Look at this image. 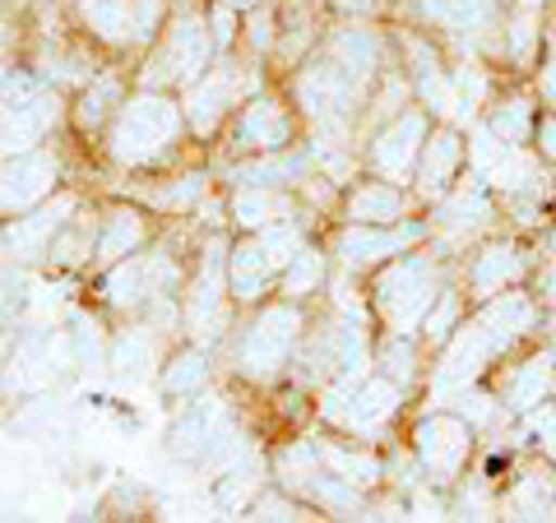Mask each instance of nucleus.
<instances>
[{
  "label": "nucleus",
  "mask_w": 556,
  "mask_h": 523,
  "mask_svg": "<svg viewBox=\"0 0 556 523\" xmlns=\"http://www.w3.org/2000/svg\"><path fill=\"white\" fill-rule=\"evenodd\" d=\"M177 107L163 98H135L126 112H121V126L112 135V149L121 163H149L153 153H163L177 135Z\"/></svg>",
  "instance_id": "1"
},
{
  "label": "nucleus",
  "mask_w": 556,
  "mask_h": 523,
  "mask_svg": "<svg viewBox=\"0 0 556 523\" xmlns=\"http://www.w3.org/2000/svg\"><path fill=\"white\" fill-rule=\"evenodd\" d=\"M208 61V38H204V20L186 14V20L172 24L167 33V51L163 61L149 69V84H163V79H195Z\"/></svg>",
  "instance_id": "2"
},
{
  "label": "nucleus",
  "mask_w": 556,
  "mask_h": 523,
  "mask_svg": "<svg viewBox=\"0 0 556 523\" xmlns=\"http://www.w3.org/2000/svg\"><path fill=\"white\" fill-rule=\"evenodd\" d=\"M51 181H56V158L24 149L20 163H10L5 171H0V208H5V214H14V208L38 204L47 190H51Z\"/></svg>",
  "instance_id": "3"
},
{
  "label": "nucleus",
  "mask_w": 556,
  "mask_h": 523,
  "mask_svg": "<svg viewBox=\"0 0 556 523\" xmlns=\"http://www.w3.org/2000/svg\"><path fill=\"white\" fill-rule=\"evenodd\" d=\"M292 329H298V316H292V310H269V316L247 334V343H241V366H247L251 375L274 371L292 343Z\"/></svg>",
  "instance_id": "4"
},
{
  "label": "nucleus",
  "mask_w": 556,
  "mask_h": 523,
  "mask_svg": "<svg viewBox=\"0 0 556 523\" xmlns=\"http://www.w3.org/2000/svg\"><path fill=\"white\" fill-rule=\"evenodd\" d=\"M427 273L422 265H404V269H394L386 283H380V302H386V310L399 320V324H413V316L427 306Z\"/></svg>",
  "instance_id": "5"
},
{
  "label": "nucleus",
  "mask_w": 556,
  "mask_h": 523,
  "mask_svg": "<svg viewBox=\"0 0 556 523\" xmlns=\"http://www.w3.org/2000/svg\"><path fill=\"white\" fill-rule=\"evenodd\" d=\"M163 273H172L163 259H130V265H121V269L112 273L108 292H112V302H116V306H130V302H139V296L159 292Z\"/></svg>",
  "instance_id": "6"
},
{
  "label": "nucleus",
  "mask_w": 556,
  "mask_h": 523,
  "mask_svg": "<svg viewBox=\"0 0 556 523\" xmlns=\"http://www.w3.org/2000/svg\"><path fill=\"white\" fill-rule=\"evenodd\" d=\"M218 255H223V246L208 251V265H204V278H200L195 306H190V324H195L200 339H214L218 324H223V310H218Z\"/></svg>",
  "instance_id": "7"
},
{
  "label": "nucleus",
  "mask_w": 556,
  "mask_h": 523,
  "mask_svg": "<svg viewBox=\"0 0 556 523\" xmlns=\"http://www.w3.org/2000/svg\"><path fill=\"white\" fill-rule=\"evenodd\" d=\"M237 93V84H232V75L228 69H218V75H208L195 93H190V126L195 130H214V120H218V112L228 107V98Z\"/></svg>",
  "instance_id": "8"
},
{
  "label": "nucleus",
  "mask_w": 556,
  "mask_h": 523,
  "mask_svg": "<svg viewBox=\"0 0 556 523\" xmlns=\"http://www.w3.org/2000/svg\"><path fill=\"white\" fill-rule=\"evenodd\" d=\"M79 10L102 38H112V42L135 38V5L130 0H79Z\"/></svg>",
  "instance_id": "9"
},
{
  "label": "nucleus",
  "mask_w": 556,
  "mask_h": 523,
  "mask_svg": "<svg viewBox=\"0 0 556 523\" xmlns=\"http://www.w3.org/2000/svg\"><path fill=\"white\" fill-rule=\"evenodd\" d=\"M302 102L311 107V116L334 120V112L348 107V84L334 75V69H311L302 79Z\"/></svg>",
  "instance_id": "10"
},
{
  "label": "nucleus",
  "mask_w": 556,
  "mask_h": 523,
  "mask_svg": "<svg viewBox=\"0 0 556 523\" xmlns=\"http://www.w3.org/2000/svg\"><path fill=\"white\" fill-rule=\"evenodd\" d=\"M237 139H247V144H255V149H278L288 139V120L278 107H269V102H255V107L241 116Z\"/></svg>",
  "instance_id": "11"
},
{
  "label": "nucleus",
  "mask_w": 556,
  "mask_h": 523,
  "mask_svg": "<svg viewBox=\"0 0 556 523\" xmlns=\"http://www.w3.org/2000/svg\"><path fill=\"white\" fill-rule=\"evenodd\" d=\"M269 269H274V259L265 255V246H241L232 255V288H237V296H260L265 292Z\"/></svg>",
  "instance_id": "12"
},
{
  "label": "nucleus",
  "mask_w": 556,
  "mask_h": 523,
  "mask_svg": "<svg viewBox=\"0 0 556 523\" xmlns=\"http://www.w3.org/2000/svg\"><path fill=\"white\" fill-rule=\"evenodd\" d=\"M417 135H422V126H417V116H408V120H399V126H394L386 139H380L376 158H380V167H386L390 177H399V171L408 167L413 149H417Z\"/></svg>",
  "instance_id": "13"
},
{
  "label": "nucleus",
  "mask_w": 556,
  "mask_h": 523,
  "mask_svg": "<svg viewBox=\"0 0 556 523\" xmlns=\"http://www.w3.org/2000/svg\"><path fill=\"white\" fill-rule=\"evenodd\" d=\"M139 237H144L139 218H135V214H116V218L108 222V232H102V241H98V259H102V265H112V259L130 255V251L139 246Z\"/></svg>",
  "instance_id": "14"
},
{
  "label": "nucleus",
  "mask_w": 556,
  "mask_h": 523,
  "mask_svg": "<svg viewBox=\"0 0 556 523\" xmlns=\"http://www.w3.org/2000/svg\"><path fill=\"white\" fill-rule=\"evenodd\" d=\"M431 20H441V24H450V28H473V24H482L486 20V0H427L422 5Z\"/></svg>",
  "instance_id": "15"
},
{
  "label": "nucleus",
  "mask_w": 556,
  "mask_h": 523,
  "mask_svg": "<svg viewBox=\"0 0 556 523\" xmlns=\"http://www.w3.org/2000/svg\"><path fill=\"white\" fill-rule=\"evenodd\" d=\"M459 449H464V441H459V431L455 426H445V422H437V426H427L422 431V455L437 463V468H450L459 459Z\"/></svg>",
  "instance_id": "16"
},
{
  "label": "nucleus",
  "mask_w": 556,
  "mask_h": 523,
  "mask_svg": "<svg viewBox=\"0 0 556 523\" xmlns=\"http://www.w3.org/2000/svg\"><path fill=\"white\" fill-rule=\"evenodd\" d=\"M394 214H399V195L390 186H371L353 200V218H362V222H386Z\"/></svg>",
  "instance_id": "17"
},
{
  "label": "nucleus",
  "mask_w": 556,
  "mask_h": 523,
  "mask_svg": "<svg viewBox=\"0 0 556 523\" xmlns=\"http://www.w3.org/2000/svg\"><path fill=\"white\" fill-rule=\"evenodd\" d=\"M61 214H70V200H61L56 208H47V214H38L33 222H24V228H14V251H24V255L38 251V241L61 228Z\"/></svg>",
  "instance_id": "18"
},
{
  "label": "nucleus",
  "mask_w": 556,
  "mask_h": 523,
  "mask_svg": "<svg viewBox=\"0 0 556 523\" xmlns=\"http://www.w3.org/2000/svg\"><path fill=\"white\" fill-rule=\"evenodd\" d=\"M455 158H459V144L450 135H441L437 144H427V163H422V186H431L437 190L441 181H445V171L455 167Z\"/></svg>",
  "instance_id": "19"
},
{
  "label": "nucleus",
  "mask_w": 556,
  "mask_h": 523,
  "mask_svg": "<svg viewBox=\"0 0 556 523\" xmlns=\"http://www.w3.org/2000/svg\"><path fill=\"white\" fill-rule=\"evenodd\" d=\"M404 241H413V232H399V237H367V232H357V237H348L343 241V251H348V259H376V255H386V251H399Z\"/></svg>",
  "instance_id": "20"
},
{
  "label": "nucleus",
  "mask_w": 556,
  "mask_h": 523,
  "mask_svg": "<svg viewBox=\"0 0 556 523\" xmlns=\"http://www.w3.org/2000/svg\"><path fill=\"white\" fill-rule=\"evenodd\" d=\"M278 208H283V204H278L274 195H265V190H241V195H237V218L251 222V228H255V222H269Z\"/></svg>",
  "instance_id": "21"
},
{
  "label": "nucleus",
  "mask_w": 556,
  "mask_h": 523,
  "mask_svg": "<svg viewBox=\"0 0 556 523\" xmlns=\"http://www.w3.org/2000/svg\"><path fill=\"white\" fill-rule=\"evenodd\" d=\"M200 380H204V357H195V353H190V357H181L177 366H172L163 385H167V394H186V390H195Z\"/></svg>",
  "instance_id": "22"
},
{
  "label": "nucleus",
  "mask_w": 556,
  "mask_h": 523,
  "mask_svg": "<svg viewBox=\"0 0 556 523\" xmlns=\"http://www.w3.org/2000/svg\"><path fill=\"white\" fill-rule=\"evenodd\" d=\"M116 98V79L112 75H102L98 79V89H89V98H84V107H79V120L84 126H98L102 116H108V102Z\"/></svg>",
  "instance_id": "23"
},
{
  "label": "nucleus",
  "mask_w": 556,
  "mask_h": 523,
  "mask_svg": "<svg viewBox=\"0 0 556 523\" xmlns=\"http://www.w3.org/2000/svg\"><path fill=\"white\" fill-rule=\"evenodd\" d=\"M386 412H394V390L376 385V390H367V394L357 398V408H353V422L362 426V422H376V417H386Z\"/></svg>",
  "instance_id": "24"
},
{
  "label": "nucleus",
  "mask_w": 556,
  "mask_h": 523,
  "mask_svg": "<svg viewBox=\"0 0 556 523\" xmlns=\"http://www.w3.org/2000/svg\"><path fill=\"white\" fill-rule=\"evenodd\" d=\"M339 56L362 75V69L376 61V42L367 38V33H343V38H339Z\"/></svg>",
  "instance_id": "25"
},
{
  "label": "nucleus",
  "mask_w": 556,
  "mask_h": 523,
  "mask_svg": "<svg viewBox=\"0 0 556 523\" xmlns=\"http://www.w3.org/2000/svg\"><path fill=\"white\" fill-rule=\"evenodd\" d=\"M311 283H320V259L311 251L292 255V273H288V292H306Z\"/></svg>",
  "instance_id": "26"
},
{
  "label": "nucleus",
  "mask_w": 556,
  "mask_h": 523,
  "mask_svg": "<svg viewBox=\"0 0 556 523\" xmlns=\"http://www.w3.org/2000/svg\"><path fill=\"white\" fill-rule=\"evenodd\" d=\"M116 366H121V371L144 375L149 371V343L144 339H126V343H121V353H116Z\"/></svg>",
  "instance_id": "27"
},
{
  "label": "nucleus",
  "mask_w": 556,
  "mask_h": 523,
  "mask_svg": "<svg viewBox=\"0 0 556 523\" xmlns=\"http://www.w3.org/2000/svg\"><path fill=\"white\" fill-rule=\"evenodd\" d=\"M292 251H298V232H292V228H278V232L265 237V255L274 259V269H278V265H288Z\"/></svg>",
  "instance_id": "28"
},
{
  "label": "nucleus",
  "mask_w": 556,
  "mask_h": 523,
  "mask_svg": "<svg viewBox=\"0 0 556 523\" xmlns=\"http://www.w3.org/2000/svg\"><path fill=\"white\" fill-rule=\"evenodd\" d=\"M260 519H298V514H292V505H283V500H265L260 505Z\"/></svg>",
  "instance_id": "29"
},
{
  "label": "nucleus",
  "mask_w": 556,
  "mask_h": 523,
  "mask_svg": "<svg viewBox=\"0 0 556 523\" xmlns=\"http://www.w3.org/2000/svg\"><path fill=\"white\" fill-rule=\"evenodd\" d=\"M214 24H218V42H228V38H232V14H228V10H218V14H214Z\"/></svg>",
  "instance_id": "30"
},
{
  "label": "nucleus",
  "mask_w": 556,
  "mask_h": 523,
  "mask_svg": "<svg viewBox=\"0 0 556 523\" xmlns=\"http://www.w3.org/2000/svg\"><path fill=\"white\" fill-rule=\"evenodd\" d=\"M228 5H251V0H228Z\"/></svg>",
  "instance_id": "31"
}]
</instances>
